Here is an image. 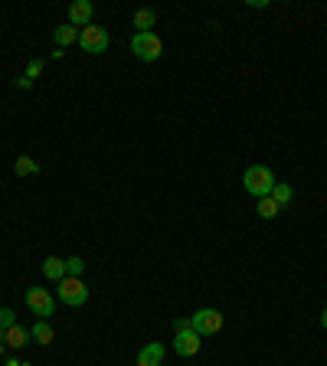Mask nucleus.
Returning <instances> with one entry per match:
<instances>
[{"label":"nucleus","mask_w":327,"mask_h":366,"mask_svg":"<svg viewBox=\"0 0 327 366\" xmlns=\"http://www.w3.org/2000/svg\"><path fill=\"white\" fill-rule=\"evenodd\" d=\"M131 53L141 59V63H154L164 53V43H160L158 33H134L131 37Z\"/></svg>","instance_id":"obj_2"},{"label":"nucleus","mask_w":327,"mask_h":366,"mask_svg":"<svg viewBox=\"0 0 327 366\" xmlns=\"http://www.w3.org/2000/svg\"><path fill=\"white\" fill-rule=\"evenodd\" d=\"M321 327L327 330V308H324V314H321Z\"/></svg>","instance_id":"obj_21"},{"label":"nucleus","mask_w":327,"mask_h":366,"mask_svg":"<svg viewBox=\"0 0 327 366\" xmlns=\"http://www.w3.org/2000/svg\"><path fill=\"white\" fill-rule=\"evenodd\" d=\"M82 272H85V262L79 259V255L65 259V275H69V278H82Z\"/></svg>","instance_id":"obj_18"},{"label":"nucleus","mask_w":327,"mask_h":366,"mask_svg":"<svg viewBox=\"0 0 327 366\" xmlns=\"http://www.w3.org/2000/svg\"><path fill=\"white\" fill-rule=\"evenodd\" d=\"M160 366H167V363H160Z\"/></svg>","instance_id":"obj_22"},{"label":"nucleus","mask_w":327,"mask_h":366,"mask_svg":"<svg viewBox=\"0 0 327 366\" xmlns=\"http://www.w3.org/2000/svg\"><path fill=\"white\" fill-rule=\"evenodd\" d=\"M255 209H259V216H262V219H275V216L281 213V209L275 207V200H271V197H262V200H259V207H255Z\"/></svg>","instance_id":"obj_16"},{"label":"nucleus","mask_w":327,"mask_h":366,"mask_svg":"<svg viewBox=\"0 0 327 366\" xmlns=\"http://www.w3.org/2000/svg\"><path fill=\"white\" fill-rule=\"evenodd\" d=\"M190 327L200 334V337H213L223 330V314L216 308H200L196 314H190Z\"/></svg>","instance_id":"obj_3"},{"label":"nucleus","mask_w":327,"mask_h":366,"mask_svg":"<svg viewBox=\"0 0 327 366\" xmlns=\"http://www.w3.org/2000/svg\"><path fill=\"white\" fill-rule=\"evenodd\" d=\"M43 275H46L49 282H63L65 278V259H56V255L43 259Z\"/></svg>","instance_id":"obj_10"},{"label":"nucleus","mask_w":327,"mask_h":366,"mask_svg":"<svg viewBox=\"0 0 327 366\" xmlns=\"http://www.w3.org/2000/svg\"><path fill=\"white\" fill-rule=\"evenodd\" d=\"M79 46H82L85 53H92V56H98V53L108 49V33H105L102 27H85L82 33H79Z\"/></svg>","instance_id":"obj_6"},{"label":"nucleus","mask_w":327,"mask_h":366,"mask_svg":"<svg viewBox=\"0 0 327 366\" xmlns=\"http://www.w3.org/2000/svg\"><path fill=\"white\" fill-rule=\"evenodd\" d=\"M30 334H33V340H37V344H43V347H49V344H53V327H49V320H37V324L30 327Z\"/></svg>","instance_id":"obj_14"},{"label":"nucleus","mask_w":327,"mask_h":366,"mask_svg":"<svg viewBox=\"0 0 327 366\" xmlns=\"http://www.w3.org/2000/svg\"><path fill=\"white\" fill-rule=\"evenodd\" d=\"M154 23H158V13H154L150 7L134 13V27H138V33H154Z\"/></svg>","instance_id":"obj_13"},{"label":"nucleus","mask_w":327,"mask_h":366,"mask_svg":"<svg viewBox=\"0 0 327 366\" xmlns=\"http://www.w3.org/2000/svg\"><path fill=\"white\" fill-rule=\"evenodd\" d=\"M27 308L33 311V314H39L43 320H49L53 314H56V298H53L46 288H30L27 292Z\"/></svg>","instance_id":"obj_5"},{"label":"nucleus","mask_w":327,"mask_h":366,"mask_svg":"<svg viewBox=\"0 0 327 366\" xmlns=\"http://www.w3.org/2000/svg\"><path fill=\"white\" fill-rule=\"evenodd\" d=\"M59 301L69 304V308H82L85 301H89V288H85L82 278H69L65 275L63 282H59Z\"/></svg>","instance_id":"obj_4"},{"label":"nucleus","mask_w":327,"mask_h":366,"mask_svg":"<svg viewBox=\"0 0 327 366\" xmlns=\"http://www.w3.org/2000/svg\"><path fill=\"white\" fill-rule=\"evenodd\" d=\"M243 187L245 193H252V197H269L271 187H275V174H271L269 167H262V164H255V167H249L243 174Z\"/></svg>","instance_id":"obj_1"},{"label":"nucleus","mask_w":327,"mask_h":366,"mask_svg":"<svg viewBox=\"0 0 327 366\" xmlns=\"http://www.w3.org/2000/svg\"><path fill=\"white\" fill-rule=\"evenodd\" d=\"M164 363V344H148L138 353V366H160Z\"/></svg>","instance_id":"obj_9"},{"label":"nucleus","mask_w":327,"mask_h":366,"mask_svg":"<svg viewBox=\"0 0 327 366\" xmlns=\"http://www.w3.org/2000/svg\"><path fill=\"white\" fill-rule=\"evenodd\" d=\"M79 33H82V30H75L72 23H65V27L53 30V39H56L59 49H65V46H72V43H79Z\"/></svg>","instance_id":"obj_11"},{"label":"nucleus","mask_w":327,"mask_h":366,"mask_svg":"<svg viewBox=\"0 0 327 366\" xmlns=\"http://www.w3.org/2000/svg\"><path fill=\"white\" fill-rule=\"evenodd\" d=\"M37 170H39V164L33 157H27V154L17 157V177H30V174H37Z\"/></svg>","instance_id":"obj_17"},{"label":"nucleus","mask_w":327,"mask_h":366,"mask_svg":"<svg viewBox=\"0 0 327 366\" xmlns=\"http://www.w3.org/2000/svg\"><path fill=\"white\" fill-rule=\"evenodd\" d=\"M269 197L275 200V207H278V209H285L291 203V187H288V183H275Z\"/></svg>","instance_id":"obj_15"},{"label":"nucleus","mask_w":327,"mask_h":366,"mask_svg":"<svg viewBox=\"0 0 327 366\" xmlns=\"http://www.w3.org/2000/svg\"><path fill=\"white\" fill-rule=\"evenodd\" d=\"M200 347H203V340H200V334H196L193 327L177 330V334H174V350H177L180 357H196Z\"/></svg>","instance_id":"obj_7"},{"label":"nucleus","mask_w":327,"mask_h":366,"mask_svg":"<svg viewBox=\"0 0 327 366\" xmlns=\"http://www.w3.org/2000/svg\"><path fill=\"white\" fill-rule=\"evenodd\" d=\"M30 340H33V334H30V327H20V324H13V327H7V347H27Z\"/></svg>","instance_id":"obj_12"},{"label":"nucleus","mask_w":327,"mask_h":366,"mask_svg":"<svg viewBox=\"0 0 327 366\" xmlns=\"http://www.w3.org/2000/svg\"><path fill=\"white\" fill-rule=\"evenodd\" d=\"M17 324V311H10V308H0V330H7Z\"/></svg>","instance_id":"obj_19"},{"label":"nucleus","mask_w":327,"mask_h":366,"mask_svg":"<svg viewBox=\"0 0 327 366\" xmlns=\"http://www.w3.org/2000/svg\"><path fill=\"white\" fill-rule=\"evenodd\" d=\"M39 72H43V63H39V59H33V63L27 66V79H37Z\"/></svg>","instance_id":"obj_20"},{"label":"nucleus","mask_w":327,"mask_h":366,"mask_svg":"<svg viewBox=\"0 0 327 366\" xmlns=\"http://www.w3.org/2000/svg\"><path fill=\"white\" fill-rule=\"evenodd\" d=\"M92 13H95V7L89 4V0H75L72 7H69V23H72L75 30L92 27Z\"/></svg>","instance_id":"obj_8"}]
</instances>
